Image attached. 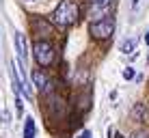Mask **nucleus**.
<instances>
[{"label":"nucleus","mask_w":149,"mask_h":138,"mask_svg":"<svg viewBox=\"0 0 149 138\" xmlns=\"http://www.w3.org/2000/svg\"><path fill=\"white\" fill-rule=\"evenodd\" d=\"M13 43H15V50H17V58H19V63H26V39H24V35L22 33H15V37H13Z\"/></svg>","instance_id":"obj_4"},{"label":"nucleus","mask_w":149,"mask_h":138,"mask_svg":"<svg viewBox=\"0 0 149 138\" xmlns=\"http://www.w3.org/2000/svg\"><path fill=\"white\" fill-rule=\"evenodd\" d=\"M112 0H93V17L95 19H102V15L108 11Z\"/></svg>","instance_id":"obj_5"},{"label":"nucleus","mask_w":149,"mask_h":138,"mask_svg":"<svg viewBox=\"0 0 149 138\" xmlns=\"http://www.w3.org/2000/svg\"><path fill=\"white\" fill-rule=\"evenodd\" d=\"M136 45H138V39H125V41L121 43V52L123 54H132L136 50Z\"/></svg>","instance_id":"obj_6"},{"label":"nucleus","mask_w":149,"mask_h":138,"mask_svg":"<svg viewBox=\"0 0 149 138\" xmlns=\"http://www.w3.org/2000/svg\"><path fill=\"white\" fill-rule=\"evenodd\" d=\"M89 33L93 35L95 39H108L112 33H115V22L110 17H102V19H95L91 22L89 26Z\"/></svg>","instance_id":"obj_3"},{"label":"nucleus","mask_w":149,"mask_h":138,"mask_svg":"<svg viewBox=\"0 0 149 138\" xmlns=\"http://www.w3.org/2000/svg\"><path fill=\"white\" fill-rule=\"evenodd\" d=\"M123 78H125V80H132V78H134V69H132V67L123 69Z\"/></svg>","instance_id":"obj_9"},{"label":"nucleus","mask_w":149,"mask_h":138,"mask_svg":"<svg viewBox=\"0 0 149 138\" xmlns=\"http://www.w3.org/2000/svg\"><path fill=\"white\" fill-rule=\"evenodd\" d=\"M35 136V119L26 117V123H24V138H33Z\"/></svg>","instance_id":"obj_7"},{"label":"nucleus","mask_w":149,"mask_h":138,"mask_svg":"<svg viewBox=\"0 0 149 138\" xmlns=\"http://www.w3.org/2000/svg\"><path fill=\"white\" fill-rule=\"evenodd\" d=\"M145 43L149 45V30H147V35H145Z\"/></svg>","instance_id":"obj_11"},{"label":"nucleus","mask_w":149,"mask_h":138,"mask_svg":"<svg viewBox=\"0 0 149 138\" xmlns=\"http://www.w3.org/2000/svg\"><path fill=\"white\" fill-rule=\"evenodd\" d=\"M52 19L58 26H71L78 19V7H76V2L74 0H61V4L52 13Z\"/></svg>","instance_id":"obj_1"},{"label":"nucleus","mask_w":149,"mask_h":138,"mask_svg":"<svg viewBox=\"0 0 149 138\" xmlns=\"http://www.w3.org/2000/svg\"><path fill=\"white\" fill-rule=\"evenodd\" d=\"M33 52H35V60H37L41 67H48V65L54 63V48H52V43L37 41L33 45Z\"/></svg>","instance_id":"obj_2"},{"label":"nucleus","mask_w":149,"mask_h":138,"mask_svg":"<svg viewBox=\"0 0 149 138\" xmlns=\"http://www.w3.org/2000/svg\"><path fill=\"white\" fill-rule=\"evenodd\" d=\"M78 138H91V132H89V130L80 132V134H78Z\"/></svg>","instance_id":"obj_10"},{"label":"nucleus","mask_w":149,"mask_h":138,"mask_svg":"<svg viewBox=\"0 0 149 138\" xmlns=\"http://www.w3.org/2000/svg\"><path fill=\"white\" fill-rule=\"evenodd\" d=\"M33 80H35V84H37L39 89H45V86H48V78H45L41 71H35V74H33Z\"/></svg>","instance_id":"obj_8"},{"label":"nucleus","mask_w":149,"mask_h":138,"mask_svg":"<svg viewBox=\"0 0 149 138\" xmlns=\"http://www.w3.org/2000/svg\"><path fill=\"white\" fill-rule=\"evenodd\" d=\"M136 138H149V134H138Z\"/></svg>","instance_id":"obj_12"},{"label":"nucleus","mask_w":149,"mask_h":138,"mask_svg":"<svg viewBox=\"0 0 149 138\" xmlns=\"http://www.w3.org/2000/svg\"><path fill=\"white\" fill-rule=\"evenodd\" d=\"M117 138H123V136H117Z\"/></svg>","instance_id":"obj_13"}]
</instances>
